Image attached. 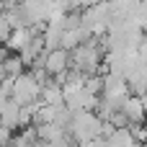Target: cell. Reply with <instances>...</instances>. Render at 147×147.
<instances>
[{
    "label": "cell",
    "mask_w": 147,
    "mask_h": 147,
    "mask_svg": "<svg viewBox=\"0 0 147 147\" xmlns=\"http://www.w3.org/2000/svg\"><path fill=\"white\" fill-rule=\"evenodd\" d=\"M0 124L10 127L13 132L21 129V103H18V101L8 98V101L0 106Z\"/></svg>",
    "instance_id": "277c9868"
},
{
    "label": "cell",
    "mask_w": 147,
    "mask_h": 147,
    "mask_svg": "<svg viewBox=\"0 0 147 147\" xmlns=\"http://www.w3.org/2000/svg\"><path fill=\"white\" fill-rule=\"evenodd\" d=\"M121 111L127 114L129 124H145V119H147L145 98H142V96H137V93H129V96L121 101Z\"/></svg>",
    "instance_id": "7a4b0ae2"
},
{
    "label": "cell",
    "mask_w": 147,
    "mask_h": 147,
    "mask_svg": "<svg viewBox=\"0 0 147 147\" xmlns=\"http://www.w3.org/2000/svg\"><path fill=\"white\" fill-rule=\"evenodd\" d=\"M39 93H41V83L31 75V70H23L21 75H16V78H13L10 98H13V101H18L21 106H23V103L36 101V98H39Z\"/></svg>",
    "instance_id": "6da1fadb"
},
{
    "label": "cell",
    "mask_w": 147,
    "mask_h": 147,
    "mask_svg": "<svg viewBox=\"0 0 147 147\" xmlns=\"http://www.w3.org/2000/svg\"><path fill=\"white\" fill-rule=\"evenodd\" d=\"M44 67H47L49 75H57V72L67 70V67H70V52L62 49V47L47 49V54H44Z\"/></svg>",
    "instance_id": "3957f363"
},
{
    "label": "cell",
    "mask_w": 147,
    "mask_h": 147,
    "mask_svg": "<svg viewBox=\"0 0 147 147\" xmlns=\"http://www.w3.org/2000/svg\"><path fill=\"white\" fill-rule=\"evenodd\" d=\"M10 137H13V129L0 124V145H10Z\"/></svg>",
    "instance_id": "5b68a950"
}]
</instances>
